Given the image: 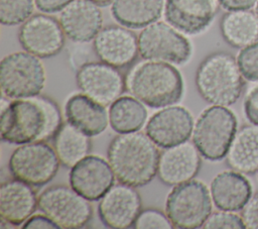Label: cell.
<instances>
[{"label": "cell", "mask_w": 258, "mask_h": 229, "mask_svg": "<svg viewBox=\"0 0 258 229\" xmlns=\"http://www.w3.org/2000/svg\"><path fill=\"white\" fill-rule=\"evenodd\" d=\"M62 123L60 108L53 99L41 94L14 99L0 110V137L16 145L47 141Z\"/></svg>", "instance_id": "cell-1"}, {"label": "cell", "mask_w": 258, "mask_h": 229, "mask_svg": "<svg viewBox=\"0 0 258 229\" xmlns=\"http://www.w3.org/2000/svg\"><path fill=\"white\" fill-rule=\"evenodd\" d=\"M158 148L146 133H118L107 150L116 180L134 188L149 184L157 176Z\"/></svg>", "instance_id": "cell-2"}, {"label": "cell", "mask_w": 258, "mask_h": 229, "mask_svg": "<svg viewBox=\"0 0 258 229\" xmlns=\"http://www.w3.org/2000/svg\"><path fill=\"white\" fill-rule=\"evenodd\" d=\"M126 91L151 108L177 103L183 94V79L173 65L146 61L131 67L125 76Z\"/></svg>", "instance_id": "cell-3"}, {"label": "cell", "mask_w": 258, "mask_h": 229, "mask_svg": "<svg viewBox=\"0 0 258 229\" xmlns=\"http://www.w3.org/2000/svg\"><path fill=\"white\" fill-rule=\"evenodd\" d=\"M244 78L236 58L226 51L207 55L196 72V86L201 97L212 105L229 107L241 97Z\"/></svg>", "instance_id": "cell-4"}, {"label": "cell", "mask_w": 258, "mask_h": 229, "mask_svg": "<svg viewBox=\"0 0 258 229\" xmlns=\"http://www.w3.org/2000/svg\"><path fill=\"white\" fill-rule=\"evenodd\" d=\"M238 130V120L226 106L212 105L197 118L191 139L201 155L210 161L226 157Z\"/></svg>", "instance_id": "cell-5"}, {"label": "cell", "mask_w": 258, "mask_h": 229, "mask_svg": "<svg viewBox=\"0 0 258 229\" xmlns=\"http://www.w3.org/2000/svg\"><path fill=\"white\" fill-rule=\"evenodd\" d=\"M45 82V69L40 58L23 50L9 53L1 60L0 88L8 99L39 95Z\"/></svg>", "instance_id": "cell-6"}, {"label": "cell", "mask_w": 258, "mask_h": 229, "mask_svg": "<svg viewBox=\"0 0 258 229\" xmlns=\"http://www.w3.org/2000/svg\"><path fill=\"white\" fill-rule=\"evenodd\" d=\"M212 208L211 192L203 182L195 179L174 186L165 202V213L178 229L202 228Z\"/></svg>", "instance_id": "cell-7"}, {"label": "cell", "mask_w": 258, "mask_h": 229, "mask_svg": "<svg viewBox=\"0 0 258 229\" xmlns=\"http://www.w3.org/2000/svg\"><path fill=\"white\" fill-rule=\"evenodd\" d=\"M139 56L146 61L183 65L192 54V45L182 32L165 21H155L138 34Z\"/></svg>", "instance_id": "cell-8"}, {"label": "cell", "mask_w": 258, "mask_h": 229, "mask_svg": "<svg viewBox=\"0 0 258 229\" xmlns=\"http://www.w3.org/2000/svg\"><path fill=\"white\" fill-rule=\"evenodd\" d=\"M60 164L53 146L46 141H35L21 144L13 150L8 169L12 178L32 187H41L56 176Z\"/></svg>", "instance_id": "cell-9"}, {"label": "cell", "mask_w": 258, "mask_h": 229, "mask_svg": "<svg viewBox=\"0 0 258 229\" xmlns=\"http://www.w3.org/2000/svg\"><path fill=\"white\" fill-rule=\"evenodd\" d=\"M91 201L71 186L55 185L46 188L38 196V209L55 222L59 229H80L93 218Z\"/></svg>", "instance_id": "cell-10"}, {"label": "cell", "mask_w": 258, "mask_h": 229, "mask_svg": "<svg viewBox=\"0 0 258 229\" xmlns=\"http://www.w3.org/2000/svg\"><path fill=\"white\" fill-rule=\"evenodd\" d=\"M79 90L96 102L110 106L126 90L125 76L102 61H90L76 71Z\"/></svg>", "instance_id": "cell-11"}, {"label": "cell", "mask_w": 258, "mask_h": 229, "mask_svg": "<svg viewBox=\"0 0 258 229\" xmlns=\"http://www.w3.org/2000/svg\"><path fill=\"white\" fill-rule=\"evenodd\" d=\"M66 38L59 20L42 12L32 14L18 30L22 48L40 59L58 54L66 44Z\"/></svg>", "instance_id": "cell-12"}, {"label": "cell", "mask_w": 258, "mask_h": 229, "mask_svg": "<svg viewBox=\"0 0 258 229\" xmlns=\"http://www.w3.org/2000/svg\"><path fill=\"white\" fill-rule=\"evenodd\" d=\"M191 113L184 107L169 105L154 113L145 125V133L159 147L167 148L187 141L194 129Z\"/></svg>", "instance_id": "cell-13"}, {"label": "cell", "mask_w": 258, "mask_h": 229, "mask_svg": "<svg viewBox=\"0 0 258 229\" xmlns=\"http://www.w3.org/2000/svg\"><path fill=\"white\" fill-rule=\"evenodd\" d=\"M97 58L115 68L131 66L139 55L138 36L123 25H107L93 39Z\"/></svg>", "instance_id": "cell-14"}, {"label": "cell", "mask_w": 258, "mask_h": 229, "mask_svg": "<svg viewBox=\"0 0 258 229\" xmlns=\"http://www.w3.org/2000/svg\"><path fill=\"white\" fill-rule=\"evenodd\" d=\"M115 174L105 158L88 154L73 167L69 175L70 186L91 202L100 199L115 185Z\"/></svg>", "instance_id": "cell-15"}, {"label": "cell", "mask_w": 258, "mask_h": 229, "mask_svg": "<svg viewBox=\"0 0 258 229\" xmlns=\"http://www.w3.org/2000/svg\"><path fill=\"white\" fill-rule=\"evenodd\" d=\"M142 210V201L134 187L115 184L101 199L98 214L103 224L112 229L133 227Z\"/></svg>", "instance_id": "cell-16"}, {"label": "cell", "mask_w": 258, "mask_h": 229, "mask_svg": "<svg viewBox=\"0 0 258 229\" xmlns=\"http://www.w3.org/2000/svg\"><path fill=\"white\" fill-rule=\"evenodd\" d=\"M219 0H165L166 22L185 35L204 32L219 11Z\"/></svg>", "instance_id": "cell-17"}, {"label": "cell", "mask_w": 258, "mask_h": 229, "mask_svg": "<svg viewBox=\"0 0 258 229\" xmlns=\"http://www.w3.org/2000/svg\"><path fill=\"white\" fill-rule=\"evenodd\" d=\"M202 166V155L188 141L164 148L159 155L157 177L166 186L174 187L195 179Z\"/></svg>", "instance_id": "cell-18"}, {"label": "cell", "mask_w": 258, "mask_h": 229, "mask_svg": "<svg viewBox=\"0 0 258 229\" xmlns=\"http://www.w3.org/2000/svg\"><path fill=\"white\" fill-rule=\"evenodd\" d=\"M62 30L75 43L92 41L103 28V13L100 6L90 0H74L58 17Z\"/></svg>", "instance_id": "cell-19"}, {"label": "cell", "mask_w": 258, "mask_h": 229, "mask_svg": "<svg viewBox=\"0 0 258 229\" xmlns=\"http://www.w3.org/2000/svg\"><path fill=\"white\" fill-rule=\"evenodd\" d=\"M38 208V197L32 186L17 179L6 180L0 186L1 223L21 226Z\"/></svg>", "instance_id": "cell-20"}, {"label": "cell", "mask_w": 258, "mask_h": 229, "mask_svg": "<svg viewBox=\"0 0 258 229\" xmlns=\"http://www.w3.org/2000/svg\"><path fill=\"white\" fill-rule=\"evenodd\" d=\"M210 192L216 208L231 212L242 211L253 196L249 180L244 174L232 168L223 170L214 177Z\"/></svg>", "instance_id": "cell-21"}, {"label": "cell", "mask_w": 258, "mask_h": 229, "mask_svg": "<svg viewBox=\"0 0 258 229\" xmlns=\"http://www.w3.org/2000/svg\"><path fill=\"white\" fill-rule=\"evenodd\" d=\"M64 115L69 123L90 137L103 133L109 124V113L106 106L82 92L76 93L68 99Z\"/></svg>", "instance_id": "cell-22"}, {"label": "cell", "mask_w": 258, "mask_h": 229, "mask_svg": "<svg viewBox=\"0 0 258 229\" xmlns=\"http://www.w3.org/2000/svg\"><path fill=\"white\" fill-rule=\"evenodd\" d=\"M164 3L165 0H113L111 14L119 24L140 29L161 17Z\"/></svg>", "instance_id": "cell-23"}, {"label": "cell", "mask_w": 258, "mask_h": 229, "mask_svg": "<svg viewBox=\"0 0 258 229\" xmlns=\"http://www.w3.org/2000/svg\"><path fill=\"white\" fill-rule=\"evenodd\" d=\"M234 170L251 175L258 170V126L248 124L237 130L226 155Z\"/></svg>", "instance_id": "cell-24"}, {"label": "cell", "mask_w": 258, "mask_h": 229, "mask_svg": "<svg viewBox=\"0 0 258 229\" xmlns=\"http://www.w3.org/2000/svg\"><path fill=\"white\" fill-rule=\"evenodd\" d=\"M220 29L228 44L242 48L258 40V16L251 10L228 11L220 21Z\"/></svg>", "instance_id": "cell-25"}, {"label": "cell", "mask_w": 258, "mask_h": 229, "mask_svg": "<svg viewBox=\"0 0 258 229\" xmlns=\"http://www.w3.org/2000/svg\"><path fill=\"white\" fill-rule=\"evenodd\" d=\"M52 140L61 165L69 168L90 154L92 148L90 136L68 121L62 123Z\"/></svg>", "instance_id": "cell-26"}, {"label": "cell", "mask_w": 258, "mask_h": 229, "mask_svg": "<svg viewBox=\"0 0 258 229\" xmlns=\"http://www.w3.org/2000/svg\"><path fill=\"white\" fill-rule=\"evenodd\" d=\"M109 124L117 133L139 131L146 123L145 104L133 96H121L109 106Z\"/></svg>", "instance_id": "cell-27"}, {"label": "cell", "mask_w": 258, "mask_h": 229, "mask_svg": "<svg viewBox=\"0 0 258 229\" xmlns=\"http://www.w3.org/2000/svg\"><path fill=\"white\" fill-rule=\"evenodd\" d=\"M34 0H0V22L14 26L26 21L34 11Z\"/></svg>", "instance_id": "cell-28"}, {"label": "cell", "mask_w": 258, "mask_h": 229, "mask_svg": "<svg viewBox=\"0 0 258 229\" xmlns=\"http://www.w3.org/2000/svg\"><path fill=\"white\" fill-rule=\"evenodd\" d=\"M236 61L246 81L258 82V40L240 48Z\"/></svg>", "instance_id": "cell-29"}, {"label": "cell", "mask_w": 258, "mask_h": 229, "mask_svg": "<svg viewBox=\"0 0 258 229\" xmlns=\"http://www.w3.org/2000/svg\"><path fill=\"white\" fill-rule=\"evenodd\" d=\"M133 228L135 229H171L174 228L172 222L162 211L155 208L141 210L136 218Z\"/></svg>", "instance_id": "cell-30"}, {"label": "cell", "mask_w": 258, "mask_h": 229, "mask_svg": "<svg viewBox=\"0 0 258 229\" xmlns=\"http://www.w3.org/2000/svg\"><path fill=\"white\" fill-rule=\"evenodd\" d=\"M205 229H245V223L241 215L236 212L219 210L211 213L203 227Z\"/></svg>", "instance_id": "cell-31"}, {"label": "cell", "mask_w": 258, "mask_h": 229, "mask_svg": "<svg viewBox=\"0 0 258 229\" xmlns=\"http://www.w3.org/2000/svg\"><path fill=\"white\" fill-rule=\"evenodd\" d=\"M243 111L249 123L258 126V82L245 95Z\"/></svg>", "instance_id": "cell-32"}, {"label": "cell", "mask_w": 258, "mask_h": 229, "mask_svg": "<svg viewBox=\"0 0 258 229\" xmlns=\"http://www.w3.org/2000/svg\"><path fill=\"white\" fill-rule=\"evenodd\" d=\"M241 216L247 229H258V192L242 209Z\"/></svg>", "instance_id": "cell-33"}, {"label": "cell", "mask_w": 258, "mask_h": 229, "mask_svg": "<svg viewBox=\"0 0 258 229\" xmlns=\"http://www.w3.org/2000/svg\"><path fill=\"white\" fill-rule=\"evenodd\" d=\"M21 228L25 229H40V228H45V229H59L58 225L53 222L48 216L45 214H35L31 215L22 225Z\"/></svg>", "instance_id": "cell-34"}, {"label": "cell", "mask_w": 258, "mask_h": 229, "mask_svg": "<svg viewBox=\"0 0 258 229\" xmlns=\"http://www.w3.org/2000/svg\"><path fill=\"white\" fill-rule=\"evenodd\" d=\"M74 0H34L35 7L42 13L52 14L60 12Z\"/></svg>", "instance_id": "cell-35"}, {"label": "cell", "mask_w": 258, "mask_h": 229, "mask_svg": "<svg viewBox=\"0 0 258 229\" xmlns=\"http://www.w3.org/2000/svg\"><path fill=\"white\" fill-rule=\"evenodd\" d=\"M258 0H219L220 6L226 11L251 10Z\"/></svg>", "instance_id": "cell-36"}, {"label": "cell", "mask_w": 258, "mask_h": 229, "mask_svg": "<svg viewBox=\"0 0 258 229\" xmlns=\"http://www.w3.org/2000/svg\"><path fill=\"white\" fill-rule=\"evenodd\" d=\"M92 2H94L95 4L99 5V6H107L109 4H112L113 0H90Z\"/></svg>", "instance_id": "cell-37"}, {"label": "cell", "mask_w": 258, "mask_h": 229, "mask_svg": "<svg viewBox=\"0 0 258 229\" xmlns=\"http://www.w3.org/2000/svg\"><path fill=\"white\" fill-rule=\"evenodd\" d=\"M255 8H256V14H257V16H258V1H257V4H256V6H255Z\"/></svg>", "instance_id": "cell-38"}, {"label": "cell", "mask_w": 258, "mask_h": 229, "mask_svg": "<svg viewBox=\"0 0 258 229\" xmlns=\"http://www.w3.org/2000/svg\"><path fill=\"white\" fill-rule=\"evenodd\" d=\"M257 175H258V170H257ZM258 177V176H257Z\"/></svg>", "instance_id": "cell-39"}]
</instances>
